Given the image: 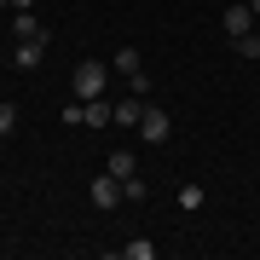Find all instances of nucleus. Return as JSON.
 I'll list each match as a JSON object with an SVG mask.
<instances>
[{"label": "nucleus", "instance_id": "nucleus-1", "mask_svg": "<svg viewBox=\"0 0 260 260\" xmlns=\"http://www.w3.org/2000/svg\"><path fill=\"white\" fill-rule=\"evenodd\" d=\"M104 87H110V64H99V58H81L70 75V93L75 99H104Z\"/></svg>", "mask_w": 260, "mask_h": 260}, {"label": "nucleus", "instance_id": "nucleus-2", "mask_svg": "<svg viewBox=\"0 0 260 260\" xmlns=\"http://www.w3.org/2000/svg\"><path fill=\"white\" fill-rule=\"evenodd\" d=\"M139 133H145V145H168V133H174V116H168L162 104H145V116H139Z\"/></svg>", "mask_w": 260, "mask_h": 260}, {"label": "nucleus", "instance_id": "nucleus-3", "mask_svg": "<svg viewBox=\"0 0 260 260\" xmlns=\"http://www.w3.org/2000/svg\"><path fill=\"white\" fill-rule=\"evenodd\" d=\"M220 29H225V41L249 35V29H254V6H249V0H243V6H225L220 12Z\"/></svg>", "mask_w": 260, "mask_h": 260}, {"label": "nucleus", "instance_id": "nucleus-4", "mask_svg": "<svg viewBox=\"0 0 260 260\" xmlns=\"http://www.w3.org/2000/svg\"><path fill=\"white\" fill-rule=\"evenodd\" d=\"M87 197H93V208H116L121 203V179L116 174H99L93 185H87Z\"/></svg>", "mask_w": 260, "mask_h": 260}, {"label": "nucleus", "instance_id": "nucleus-5", "mask_svg": "<svg viewBox=\"0 0 260 260\" xmlns=\"http://www.w3.org/2000/svg\"><path fill=\"white\" fill-rule=\"evenodd\" d=\"M12 35L18 41H52V29L35 18V12H12Z\"/></svg>", "mask_w": 260, "mask_h": 260}, {"label": "nucleus", "instance_id": "nucleus-6", "mask_svg": "<svg viewBox=\"0 0 260 260\" xmlns=\"http://www.w3.org/2000/svg\"><path fill=\"white\" fill-rule=\"evenodd\" d=\"M41 58H47V41H18L12 47V64L18 70H41Z\"/></svg>", "mask_w": 260, "mask_h": 260}, {"label": "nucleus", "instance_id": "nucleus-7", "mask_svg": "<svg viewBox=\"0 0 260 260\" xmlns=\"http://www.w3.org/2000/svg\"><path fill=\"white\" fill-rule=\"evenodd\" d=\"M139 116H145V99H121V104H110V121H116V127H139Z\"/></svg>", "mask_w": 260, "mask_h": 260}, {"label": "nucleus", "instance_id": "nucleus-8", "mask_svg": "<svg viewBox=\"0 0 260 260\" xmlns=\"http://www.w3.org/2000/svg\"><path fill=\"white\" fill-rule=\"evenodd\" d=\"M81 127H110V104L104 99H81Z\"/></svg>", "mask_w": 260, "mask_h": 260}, {"label": "nucleus", "instance_id": "nucleus-9", "mask_svg": "<svg viewBox=\"0 0 260 260\" xmlns=\"http://www.w3.org/2000/svg\"><path fill=\"white\" fill-rule=\"evenodd\" d=\"M110 70H116V75H139V70H145V52H139V47H121V52L110 58Z\"/></svg>", "mask_w": 260, "mask_h": 260}, {"label": "nucleus", "instance_id": "nucleus-10", "mask_svg": "<svg viewBox=\"0 0 260 260\" xmlns=\"http://www.w3.org/2000/svg\"><path fill=\"white\" fill-rule=\"evenodd\" d=\"M174 203H179V208H185V214H197V208H203V203H208V191H203V185H197V179H185V185H179V191H174Z\"/></svg>", "mask_w": 260, "mask_h": 260}, {"label": "nucleus", "instance_id": "nucleus-11", "mask_svg": "<svg viewBox=\"0 0 260 260\" xmlns=\"http://www.w3.org/2000/svg\"><path fill=\"white\" fill-rule=\"evenodd\" d=\"M104 174H116V179H133V174H139L133 150H110V168H104Z\"/></svg>", "mask_w": 260, "mask_h": 260}, {"label": "nucleus", "instance_id": "nucleus-12", "mask_svg": "<svg viewBox=\"0 0 260 260\" xmlns=\"http://www.w3.org/2000/svg\"><path fill=\"white\" fill-rule=\"evenodd\" d=\"M145 197H150V185H145L139 174H133V179H121V203H145Z\"/></svg>", "mask_w": 260, "mask_h": 260}, {"label": "nucleus", "instance_id": "nucleus-13", "mask_svg": "<svg viewBox=\"0 0 260 260\" xmlns=\"http://www.w3.org/2000/svg\"><path fill=\"white\" fill-rule=\"evenodd\" d=\"M121 254H127V260H156V243H150V237H133Z\"/></svg>", "mask_w": 260, "mask_h": 260}, {"label": "nucleus", "instance_id": "nucleus-14", "mask_svg": "<svg viewBox=\"0 0 260 260\" xmlns=\"http://www.w3.org/2000/svg\"><path fill=\"white\" fill-rule=\"evenodd\" d=\"M232 52H237V58H260V35H254V29H249V35H237Z\"/></svg>", "mask_w": 260, "mask_h": 260}, {"label": "nucleus", "instance_id": "nucleus-15", "mask_svg": "<svg viewBox=\"0 0 260 260\" xmlns=\"http://www.w3.org/2000/svg\"><path fill=\"white\" fill-rule=\"evenodd\" d=\"M12 127H18V104H12V99H0V139H6Z\"/></svg>", "mask_w": 260, "mask_h": 260}, {"label": "nucleus", "instance_id": "nucleus-16", "mask_svg": "<svg viewBox=\"0 0 260 260\" xmlns=\"http://www.w3.org/2000/svg\"><path fill=\"white\" fill-rule=\"evenodd\" d=\"M127 93H133V99H150V75H145V70L127 75Z\"/></svg>", "mask_w": 260, "mask_h": 260}, {"label": "nucleus", "instance_id": "nucleus-17", "mask_svg": "<svg viewBox=\"0 0 260 260\" xmlns=\"http://www.w3.org/2000/svg\"><path fill=\"white\" fill-rule=\"evenodd\" d=\"M6 6H12V12H35V0H6Z\"/></svg>", "mask_w": 260, "mask_h": 260}, {"label": "nucleus", "instance_id": "nucleus-18", "mask_svg": "<svg viewBox=\"0 0 260 260\" xmlns=\"http://www.w3.org/2000/svg\"><path fill=\"white\" fill-rule=\"evenodd\" d=\"M249 6H254V12H260V0H249Z\"/></svg>", "mask_w": 260, "mask_h": 260}]
</instances>
